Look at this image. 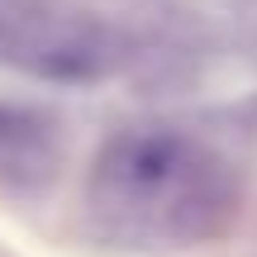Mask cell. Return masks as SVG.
Returning <instances> with one entry per match:
<instances>
[{
    "label": "cell",
    "instance_id": "7a4b0ae2",
    "mask_svg": "<svg viewBox=\"0 0 257 257\" xmlns=\"http://www.w3.org/2000/svg\"><path fill=\"white\" fill-rule=\"evenodd\" d=\"M0 62L43 81H95L110 72V34L62 0H0Z\"/></svg>",
    "mask_w": 257,
    "mask_h": 257
},
{
    "label": "cell",
    "instance_id": "6da1fadb",
    "mask_svg": "<svg viewBox=\"0 0 257 257\" xmlns=\"http://www.w3.org/2000/svg\"><path fill=\"white\" fill-rule=\"evenodd\" d=\"M91 200L128 238L186 243L224 224L233 181L200 143L167 128L124 134L95 162Z\"/></svg>",
    "mask_w": 257,
    "mask_h": 257
},
{
    "label": "cell",
    "instance_id": "3957f363",
    "mask_svg": "<svg viewBox=\"0 0 257 257\" xmlns=\"http://www.w3.org/2000/svg\"><path fill=\"white\" fill-rule=\"evenodd\" d=\"M53 172V138L48 124L24 110H0V181Z\"/></svg>",
    "mask_w": 257,
    "mask_h": 257
}]
</instances>
